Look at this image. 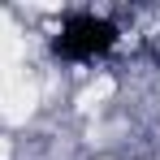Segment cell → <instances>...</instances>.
I'll use <instances>...</instances> for the list:
<instances>
[{
    "instance_id": "obj_1",
    "label": "cell",
    "mask_w": 160,
    "mask_h": 160,
    "mask_svg": "<svg viewBox=\"0 0 160 160\" xmlns=\"http://www.w3.org/2000/svg\"><path fill=\"white\" fill-rule=\"evenodd\" d=\"M117 43V26L108 18H95V13H74L65 18L61 35L52 39V52L65 56V61H91V56L108 52Z\"/></svg>"
}]
</instances>
